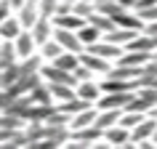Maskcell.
Instances as JSON below:
<instances>
[{"label": "cell", "instance_id": "10", "mask_svg": "<svg viewBox=\"0 0 157 149\" xmlns=\"http://www.w3.org/2000/svg\"><path fill=\"white\" fill-rule=\"evenodd\" d=\"M85 21H88V19L77 16L75 11H69V13H56V16H53V27H64V29H75V32H77Z\"/></svg>", "mask_w": 157, "mask_h": 149}, {"label": "cell", "instance_id": "3", "mask_svg": "<svg viewBox=\"0 0 157 149\" xmlns=\"http://www.w3.org/2000/svg\"><path fill=\"white\" fill-rule=\"evenodd\" d=\"M80 64H85L93 74H109V69H112L109 59L99 56V53H91V51H83L80 53Z\"/></svg>", "mask_w": 157, "mask_h": 149}, {"label": "cell", "instance_id": "9", "mask_svg": "<svg viewBox=\"0 0 157 149\" xmlns=\"http://www.w3.org/2000/svg\"><path fill=\"white\" fill-rule=\"evenodd\" d=\"M101 85L96 83V80H83V83H77V96H80V99H85V101H91V104H96V101L101 99Z\"/></svg>", "mask_w": 157, "mask_h": 149}, {"label": "cell", "instance_id": "11", "mask_svg": "<svg viewBox=\"0 0 157 149\" xmlns=\"http://www.w3.org/2000/svg\"><path fill=\"white\" fill-rule=\"evenodd\" d=\"M136 35H139V29H128V27H115V29H112V32H107L104 35V40H109V43H115V45H128V43L133 40V37H136Z\"/></svg>", "mask_w": 157, "mask_h": 149}, {"label": "cell", "instance_id": "2", "mask_svg": "<svg viewBox=\"0 0 157 149\" xmlns=\"http://www.w3.org/2000/svg\"><path fill=\"white\" fill-rule=\"evenodd\" d=\"M155 131H157V117H152V115L144 117V120L131 131V144H128V149H131V147H139V141H144V139H152Z\"/></svg>", "mask_w": 157, "mask_h": 149}, {"label": "cell", "instance_id": "12", "mask_svg": "<svg viewBox=\"0 0 157 149\" xmlns=\"http://www.w3.org/2000/svg\"><path fill=\"white\" fill-rule=\"evenodd\" d=\"M96 115H99V107L93 104V107H88V109H83V112H77V115L69 120V128L72 131H77V128H85V125H93L96 123Z\"/></svg>", "mask_w": 157, "mask_h": 149}, {"label": "cell", "instance_id": "15", "mask_svg": "<svg viewBox=\"0 0 157 149\" xmlns=\"http://www.w3.org/2000/svg\"><path fill=\"white\" fill-rule=\"evenodd\" d=\"M120 117H123V109H99L96 125H99L101 131H107V128H112V125L120 123Z\"/></svg>", "mask_w": 157, "mask_h": 149}, {"label": "cell", "instance_id": "19", "mask_svg": "<svg viewBox=\"0 0 157 149\" xmlns=\"http://www.w3.org/2000/svg\"><path fill=\"white\" fill-rule=\"evenodd\" d=\"M61 53H64V45H61L56 37H51L48 43H43V45H40V56L45 59V61H53V59H59Z\"/></svg>", "mask_w": 157, "mask_h": 149}, {"label": "cell", "instance_id": "1", "mask_svg": "<svg viewBox=\"0 0 157 149\" xmlns=\"http://www.w3.org/2000/svg\"><path fill=\"white\" fill-rule=\"evenodd\" d=\"M133 96H136V91H109V93H101L96 107L99 109H125Z\"/></svg>", "mask_w": 157, "mask_h": 149}, {"label": "cell", "instance_id": "32", "mask_svg": "<svg viewBox=\"0 0 157 149\" xmlns=\"http://www.w3.org/2000/svg\"><path fill=\"white\" fill-rule=\"evenodd\" d=\"M152 139H155V144H157V131H155V136H152Z\"/></svg>", "mask_w": 157, "mask_h": 149}, {"label": "cell", "instance_id": "22", "mask_svg": "<svg viewBox=\"0 0 157 149\" xmlns=\"http://www.w3.org/2000/svg\"><path fill=\"white\" fill-rule=\"evenodd\" d=\"M59 3L61 0H37V6H40V16H56V11H59Z\"/></svg>", "mask_w": 157, "mask_h": 149}, {"label": "cell", "instance_id": "4", "mask_svg": "<svg viewBox=\"0 0 157 149\" xmlns=\"http://www.w3.org/2000/svg\"><path fill=\"white\" fill-rule=\"evenodd\" d=\"M53 19L51 16H40L37 21H35V27H32V37H35V43H37V48H40L43 43H48L51 37H53Z\"/></svg>", "mask_w": 157, "mask_h": 149}, {"label": "cell", "instance_id": "16", "mask_svg": "<svg viewBox=\"0 0 157 149\" xmlns=\"http://www.w3.org/2000/svg\"><path fill=\"white\" fill-rule=\"evenodd\" d=\"M48 88H51L53 101H67V99H72V96H77V88L67 85V83H48Z\"/></svg>", "mask_w": 157, "mask_h": 149}, {"label": "cell", "instance_id": "21", "mask_svg": "<svg viewBox=\"0 0 157 149\" xmlns=\"http://www.w3.org/2000/svg\"><path fill=\"white\" fill-rule=\"evenodd\" d=\"M93 11H96V3H93V0H77V3H75V13L83 16V19H88Z\"/></svg>", "mask_w": 157, "mask_h": 149}, {"label": "cell", "instance_id": "18", "mask_svg": "<svg viewBox=\"0 0 157 149\" xmlns=\"http://www.w3.org/2000/svg\"><path fill=\"white\" fill-rule=\"evenodd\" d=\"M77 35H80V40H83V45H85V48H88V45H93L96 40H101V37H104V32H101L99 27L88 24V21H85V24L80 27V29H77Z\"/></svg>", "mask_w": 157, "mask_h": 149}, {"label": "cell", "instance_id": "29", "mask_svg": "<svg viewBox=\"0 0 157 149\" xmlns=\"http://www.w3.org/2000/svg\"><path fill=\"white\" fill-rule=\"evenodd\" d=\"M149 115H152V117H157V107H155V109H152V112H149Z\"/></svg>", "mask_w": 157, "mask_h": 149}, {"label": "cell", "instance_id": "5", "mask_svg": "<svg viewBox=\"0 0 157 149\" xmlns=\"http://www.w3.org/2000/svg\"><path fill=\"white\" fill-rule=\"evenodd\" d=\"M85 51H91V53H99V56H104V59H109V61H112V59H120L123 56V45H115V43H109V40H104V37H101V40H96L93 43V45H88V48Z\"/></svg>", "mask_w": 157, "mask_h": 149}, {"label": "cell", "instance_id": "30", "mask_svg": "<svg viewBox=\"0 0 157 149\" xmlns=\"http://www.w3.org/2000/svg\"><path fill=\"white\" fill-rule=\"evenodd\" d=\"M96 3H112V0H96Z\"/></svg>", "mask_w": 157, "mask_h": 149}, {"label": "cell", "instance_id": "23", "mask_svg": "<svg viewBox=\"0 0 157 149\" xmlns=\"http://www.w3.org/2000/svg\"><path fill=\"white\" fill-rule=\"evenodd\" d=\"M16 11H13V6H11V0H0V24L6 21L8 16H13Z\"/></svg>", "mask_w": 157, "mask_h": 149}, {"label": "cell", "instance_id": "26", "mask_svg": "<svg viewBox=\"0 0 157 149\" xmlns=\"http://www.w3.org/2000/svg\"><path fill=\"white\" fill-rule=\"evenodd\" d=\"M144 32H147V35H157V19H155V21H147Z\"/></svg>", "mask_w": 157, "mask_h": 149}, {"label": "cell", "instance_id": "27", "mask_svg": "<svg viewBox=\"0 0 157 149\" xmlns=\"http://www.w3.org/2000/svg\"><path fill=\"white\" fill-rule=\"evenodd\" d=\"M149 6H157V0H139V3H136V8H149Z\"/></svg>", "mask_w": 157, "mask_h": 149}, {"label": "cell", "instance_id": "31", "mask_svg": "<svg viewBox=\"0 0 157 149\" xmlns=\"http://www.w3.org/2000/svg\"><path fill=\"white\" fill-rule=\"evenodd\" d=\"M3 43H6V40H3V35H0V48H3Z\"/></svg>", "mask_w": 157, "mask_h": 149}, {"label": "cell", "instance_id": "6", "mask_svg": "<svg viewBox=\"0 0 157 149\" xmlns=\"http://www.w3.org/2000/svg\"><path fill=\"white\" fill-rule=\"evenodd\" d=\"M16 16H19V21H21L24 29H32L35 21L40 19V6H37V0H27L24 6L16 11Z\"/></svg>", "mask_w": 157, "mask_h": 149}, {"label": "cell", "instance_id": "28", "mask_svg": "<svg viewBox=\"0 0 157 149\" xmlns=\"http://www.w3.org/2000/svg\"><path fill=\"white\" fill-rule=\"evenodd\" d=\"M117 3H120V6H123V8H136V3H139V0H117Z\"/></svg>", "mask_w": 157, "mask_h": 149}, {"label": "cell", "instance_id": "8", "mask_svg": "<svg viewBox=\"0 0 157 149\" xmlns=\"http://www.w3.org/2000/svg\"><path fill=\"white\" fill-rule=\"evenodd\" d=\"M104 139L112 144V147H125L128 149V144H131V131L125 128V125H112V128H107L104 131Z\"/></svg>", "mask_w": 157, "mask_h": 149}, {"label": "cell", "instance_id": "33", "mask_svg": "<svg viewBox=\"0 0 157 149\" xmlns=\"http://www.w3.org/2000/svg\"><path fill=\"white\" fill-rule=\"evenodd\" d=\"M67 3H77V0H67Z\"/></svg>", "mask_w": 157, "mask_h": 149}, {"label": "cell", "instance_id": "14", "mask_svg": "<svg viewBox=\"0 0 157 149\" xmlns=\"http://www.w3.org/2000/svg\"><path fill=\"white\" fill-rule=\"evenodd\" d=\"M21 21H19V16L13 13V16H8L3 24H0V35H3V40H16L19 35H21Z\"/></svg>", "mask_w": 157, "mask_h": 149}, {"label": "cell", "instance_id": "7", "mask_svg": "<svg viewBox=\"0 0 157 149\" xmlns=\"http://www.w3.org/2000/svg\"><path fill=\"white\" fill-rule=\"evenodd\" d=\"M13 45H16L19 59H27V56H32L35 51H40L37 43H35V37H32V29H21V35L13 40Z\"/></svg>", "mask_w": 157, "mask_h": 149}, {"label": "cell", "instance_id": "17", "mask_svg": "<svg viewBox=\"0 0 157 149\" xmlns=\"http://www.w3.org/2000/svg\"><path fill=\"white\" fill-rule=\"evenodd\" d=\"M88 24H93V27H99L101 32L107 35V32H112V29H115V19L112 16H107V13H101V11H93L91 16H88Z\"/></svg>", "mask_w": 157, "mask_h": 149}, {"label": "cell", "instance_id": "13", "mask_svg": "<svg viewBox=\"0 0 157 149\" xmlns=\"http://www.w3.org/2000/svg\"><path fill=\"white\" fill-rule=\"evenodd\" d=\"M88 107H93V104H91V101H85V99H80V96H72V99L59 101V104H56V109L67 112L69 117H75L77 112H83V109H88Z\"/></svg>", "mask_w": 157, "mask_h": 149}, {"label": "cell", "instance_id": "20", "mask_svg": "<svg viewBox=\"0 0 157 149\" xmlns=\"http://www.w3.org/2000/svg\"><path fill=\"white\" fill-rule=\"evenodd\" d=\"M144 117H149L147 112H133V109H123V117H120V125H125L128 131H133L136 125L144 120Z\"/></svg>", "mask_w": 157, "mask_h": 149}, {"label": "cell", "instance_id": "24", "mask_svg": "<svg viewBox=\"0 0 157 149\" xmlns=\"http://www.w3.org/2000/svg\"><path fill=\"white\" fill-rule=\"evenodd\" d=\"M136 13H139L144 21H155V19H157V6H149V8H136Z\"/></svg>", "mask_w": 157, "mask_h": 149}, {"label": "cell", "instance_id": "25", "mask_svg": "<svg viewBox=\"0 0 157 149\" xmlns=\"http://www.w3.org/2000/svg\"><path fill=\"white\" fill-rule=\"evenodd\" d=\"M75 77H77V83H83V80H91L93 72H91L85 64H77V69H75Z\"/></svg>", "mask_w": 157, "mask_h": 149}]
</instances>
